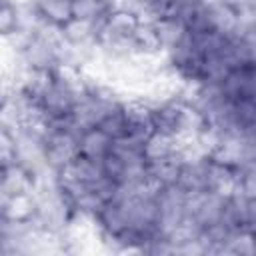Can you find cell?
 Returning a JSON list of instances; mask_svg holds the SVG:
<instances>
[{
    "instance_id": "6da1fadb",
    "label": "cell",
    "mask_w": 256,
    "mask_h": 256,
    "mask_svg": "<svg viewBox=\"0 0 256 256\" xmlns=\"http://www.w3.org/2000/svg\"><path fill=\"white\" fill-rule=\"evenodd\" d=\"M36 14L52 28H64L74 18V0H32Z\"/></svg>"
}]
</instances>
